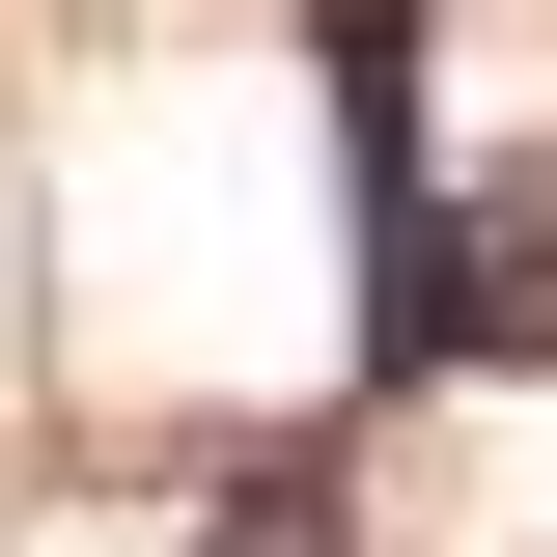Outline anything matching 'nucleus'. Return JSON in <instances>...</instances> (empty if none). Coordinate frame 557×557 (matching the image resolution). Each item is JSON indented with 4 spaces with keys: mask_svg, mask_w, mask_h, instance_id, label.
Returning <instances> with one entry per match:
<instances>
[{
    "mask_svg": "<svg viewBox=\"0 0 557 557\" xmlns=\"http://www.w3.org/2000/svg\"><path fill=\"white\" fill-rule=\"evenodd\" d=\"M196 557H362V446H223V474H196Z\"/></svg>",
    "mask_w": 557,
    "mask_h": 557,
    "instance_id": "nucleus-1",
    "label": "nucleus"
}]
</instances>
